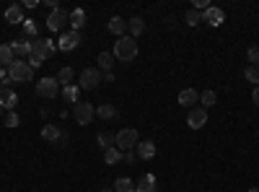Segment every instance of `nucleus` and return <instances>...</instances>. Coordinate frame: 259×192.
Masks as SVG:
<instances>
[{"instance_id":"f257e3e1","label":"nucleus","mask_w":259,"mask_h":192,"mask_svg":"<svg viewBox=\"0 0 259 192\" xmlns=\"http://www.w3.org/2000/svg\"><path fill=\"white\" fill-rule=\"evenodd\" d=\"M114 57L122 63H132L135 57H138V42L132 37H119L114 42Z\"/></svg>"},{"instance_id":"f03ea898","label":"nucleus","mask_w":259,"mask_h":192,"mask_svg":"<svg viewBox=\"0 0 259 192\" xmlns=\"http://www.w3.org/2000/svg\"><path fill=\"white\" fill-rule=\"evenodd\" d=\"M8 78L16 81V83H29V81L34 78V68L29 65L26 60H13L8 65Z\"/></svg>"},{"instance_id":"7ed1b4c3","label":"nucleus","mask_w":259,"mask_h":192,"mask_svg":"<svg viewBox=\"0 0 259 192\" xmlns=\"http://www.w3.org/2000/svg\"><path fill=\"white\" fill-rule=\"evenodd\" d=\"M138 143H140V135H138V130H132V127H125V130H119L114 135V145L122 153L135 151V148H138Z\"/></svg>"},{"instance_id":"20e7f679","label":"nucleus","mask_w":259,"mask_h":192,"mask_svg":"<svg viewBox=\"0 0 259 192\" xmlns=\"http://www.w3.org/2000/svg\"><path fill=\"white\" fill-rule=\"evenodd\" d=\"M73 117L78 125H91L96 117V109H94V104H88V101H78V104L73 107Z\"/></svg>"},{"instance_id":"39448f33","label":"nucleus","mask_w":259,"mask_h":192,"mask_svg":"<svg viewBox=\"0 0 259 192\" xmlns=\"http://www.w3.org/2000/svg\"><path fill=\"white\" fill-rule=\"evenodd\" d=\"M68 19H70V13H68L65 8H55L50 16H47V29H50V32H63L65 24H68Z\"/></svg>"},{"instance_id":"423d86ee","label":"nucleus","mask_w":259,"mask_h":192,"mask_svg":"<svg viewBox=\"0 0 259 192\" xmlns=\"http://www.w3.org/2000/svg\"><path fill=\"white\" fill-rule=\"evenodd\" d=\"M37 94L44 96V99H55V96L60 94L57 78H39V81H37Z\"/></svg>"},{"instance_id":"0eeeda50","label":"nucleus","mask_w":259,"mask_h":192,"mask_svg":"<svg viewBox=\"0 0 259 192\" xmlns=\"http://www.w3.org/2000/svg\"><path fill=\"white\" fill-rule=\"evenodd\" d=\"M101 73H99V68H86L83 73H81V88H86V91H94V88H99V83H101Z\"/></svg>"},{"instance_id":"6e6552de","label":"nucleus","mask_w":259,"mask_h":192,"mask_svg":"<svg viewBox=\"0 0 259 192\" xmlns=\"http://www.w3.org/2000/svg\"><path fill=\"white\" fill-rule=\"evenodd\" d=\"M81 44V32H63V37L57 39V50L60 52H70V50H75Z\"/></svg>"},{"instance_id":"1a4fd4ad","label":"nucleus","mask_w":259,"mask_h":192,"mask_svg":"<svg viewBox=\"0 0 259 192\" xmlns=\"http://www.w3.org/2000/svg\"><path fill=\"white\" fill-rule=\"evenodd\" d=\"M52 52H55V44L50 39H34L32 42V55L39 57V60H47Z\"/></svg>"},{"instance_id":"9d476101","label":"nucleus","mask_w":259,"mask_h":192,"mask_svg":"<svg viewBox=\"0 0 259 192\" xmlns=\"http://www.w3.org/2000/svg\"><path fill=\"white\" fill-rule=\"evenodd\" d=\"M205 122H207V109L192 107L189 114H187V125H189L192 130H200V127H205Z\"/></svg>"},{"instance_id":"9b49d317","label":"nucleus","mask_w":259,"mask_h":192,"mask_svg":"<svg viewBox=\"0 0 259 192\" xmlns=\"http://www.w3.org/2000/svg\"><path fill=\"white\" fill-rule=\"evenodd\" d=\"M202 21L210 24V26H220V24L225 21V13H223L218 6H210V8L202 11Z\"/></svg>"},{"instance_id":"f8f14e48","label":"nucleus","mask_w":259,"mask_h":192,"mask_svg":"<svg viewBox=\"0 0 259 192\" xmlns=\"http://www.w3.org/2000/svg\"><path fill=\"white\" fill-rule=\"evenodd\" d=\"M135 153H138V158H143V161H150L156 156V143L153 140H143V143H138Z\"/></svg>"},{"instance_id":"ddd939ff","label":"nucleus","mask_w":259,"mask_h":192,"mask_svg":"<svg viewBox=\"0 0 259 192\" xmlns=\"http://www.w3.org/2000/svg\"><path fill=\"white\" fill-rule=\"evenodd\" d=\"M135 192H156V176L153 174H143L135 182Z\"/></svg>"},{"instance_id":"4468645a","label":"nucleus","mask_w":259,"mask_h":192,"mask_svg":"<svg viewBox=\"0 0 259 192\" xmlns=\"http://www.w3.org/2000/svg\"><path fill=\"white\" fill-rule=\"evenodd\" d=\"M70 29L73 32H81V29L86 26V11L83 8H75V11H70Z\"/></svg>"},{"instance_id":"2eb2a0df","label":"nucleus","mask_w":259,"mask_h":192,"mask_svg":"<svg viewBox=\"0 0 259 192\" xmlns=\"http://www.w3.org/2000/svg\"><path fill=\"white\" fill-rule=\"evenodd\" d=\"M16 101H19V96L13 94L11 88H0V107H3V109L13 112V107H16Z\"/></svg>"},{"instance_id":"dca6fc26","label":"nucleus","mask_w":259,"mask_h":192,"mask_svg":"<svg viewBox=\"0 0 259 192\" xmlns=\"http://www.w3.org/2000/svg\"><path fill=\"white\" fill-rule=\"evenodd\" d=\"M197 101H200V94H197L194 88H184V91H179V104L181 107L192 109V104H197Z\"/></svg>"},{"instance_id":"f3484780","label":"nucleus","mask_w":259,"mask_h":192,"mask_svg":"<svg viewBox=\"0 0 259 192\" xmlns=\"http://www.w3.org/2000/svg\"><path fill=\"white\" fill-rule=\"evenodd\" d=\"M11 50L16 57H29L32 55V42H26V39H16V42H11Z\"/></svg>"},{"instance_id":"a211bd4d","label":"nucleus","mask_w":259,"mask_h":192,"mask_svg":"<svg viewBox=\"0 0 259 192\" xmlns=\"http://www.w3.org/2000/svg\"><path fill=\"white\" fill-rule=\"evenodd\" d=\"M6 24H24V11L19 3L6 8Z\"/></svg>"},{"instance_id":"6ab92c4d","label":"nucleus","mask_w":259,"mask_h":192,"mask_svg":"<svg viewBox=\"0 0 259 192\" xmlns=\"http://www.w3.org/2000/svg\"><path fill=\"white\" fill-rule=\"evenodd\" d=\"M109 32L117 34V37H125V32H127V21L122 19V16H112V19H109Z\"/></svg>"},{"instance_id":"aec40b11","label":"nucleus","mask_w":259,"mask_h":192,"mask_svg":"<svg viewBox=\"0 0 259 192\" xmlns=\"http://www.w3.org/2000/svg\"><path fill=\"white\" fill-rule=\"evenodd\" d=\"M127 29H130V37H132V39H138V37L145 32V21H143L140 16H135V19H130V21H127Z\"/></svg>"},{"instance_id":"412c9836","label":"nucleus","mask_w":259,"mask_h":192,"mask_svg":"<svg viewBox=\"0 0 259 192\" xmlns=\"http://www.w3.org/2000/svg\"><path fill=\"white\" fill-rule=\"evenodd\" d=\"M13 60H16V55H13L11 44H0V65H3V68H8Z\"/></svg>"},{"instance_id":"4be33fe9","label":"nucleus","mask_w":259,"mask_h":192,"mask_svg":"<svg viewBox=\"0 0 259 192\" xmlns=\"http://www.w3.org/2000/svg\"><path fill=\"white\" fill-rule=\"evenodd\" d=\"M114 192H135V182L130 179V176H119V179L114 182Z\"/></svg>"},{"instance_id":"5701e85b","label":"nucleus","mask_w":259,"mask_h":192,"mask_svg":"<svg viewBox=\"0 0 259 192\" xmlns=\"http://www.w3.org/2000/svg\"><path fill=\"white\" fill-rule=\"evenodd\" d=\"M112 65H114V52H101L99 55V68L104 73H112Z\"/></svg>"},{"instance_id":"b1692460","label":"nucleus","mask_w":259,"mask_h":192,"mask_svg":"<svg viewBox=\"0 0 259 192\" xmlns=\"http://www.w3.org/2000/svg\"><path fill=\"white\" fill-rule=\"evenodd\" d=\"M60 132H63V130L55 127V125H44V127H42V138H44V140H50V143H57Z\"/></svg>"},{"instance_id":"393cba45","label":"nucleus","mask_w":259,"mask_h":192,"mask_svg":"<svg viewBox=\"0 0 259 192\" xmlns=\"http://www.w3.org/2000/svg\"><path fill=\"white\" fill-rule=\"evenodd\" d=\"M96 114L101 117V120H114V117H117L119 112H117V107H114V104H101V107L96 109Z\"/></svg>"},{"instance_id":"a878e982","label":"nucleus","mask_w":259,"mask_h":192,"mask_svg":"<svg viewBox=\"0 0 259 192\" xmlns=\"http://www.w3.org/2000/svg\"><path fill=\"white\" fill-rule=\"evenodd\" d=\"M96 140H99V145H101V148L104 151H109V148H114V135H109V132H99V135H96Z\"/></svg>"},{"instance_id":"bb28decb","label":"nucleus","mask_w":259,"mask_h":192,"mask_svg":"<svg viewBox=\"0 0 259 192\" xmlns=\"http://www.w3.org/2000/svg\"><path fill=\"white\" fill-rule=\"evenodd\" d=\"M104 161H106V164H119V161H122V151L117 148V145H114V148H109V151H104Z\"/></svg>"},{"instance_id":"cd10ccee","label":"nucleus","mask_w":259,"mask_h":192,"mask_svg":"<svg viewBox=\"0 0 259 192\" xmlns=\"http://www.w3.org/2000/svg\"><path fill=\"white\" fill-rule=\"evenodd\" d=\"M218 101V96H215V91H202L200 94V104H202V109H207V107H212Z\"/></svg>"},{"instance_id":"c85d7f7f","label":"nucleus","mask_w":259,"mask_h":192,"mask_svg":"<svg viewBox=\"0 0 259 192\" xmlns=\"http://www.w3.org/2000/svg\"><path fill=\"white\" fill-rule=\"evenodd\" d=\"M78 94H81V88H75V86H65V91H63L65 101H73V104H78Z\"/></svg>"},{"instance_id":"c756f323","label":"nucleus","mask_w":259,"mask_h":192,"mask_svg":"<svg viewBox=\"0 0 259 192\" xmlns=\"http://www.w3.org/2000/svg\"><path fill=\"white\" fill-rule=\"evenodd\" d=\"M243 78H246L249 83H256V86H259V68H254V65H249L246 70H243Z\"/></svg>"},{"instance_id":"7c9ffc66","label":"nucleus","mask_w":259,"mask_h":192,"mask_svg":"<svg viewBox=\"0 0 259 192\" xmlns=\"http://www.w3.org/2000/svg\"><path fill=\"white\" fill-rule=\"evenodd\" d=\"M55 78H57V83H65V86H68V83L73 81V70H70V68H60V73H57Z\"/></svg>"},{"instance_id":"2f4dec72","label":"nucleus","mask_w":259,"mask_h":192,"mask_svg":"<svg viewBox=\"0 0 259 192\" xmlns=\"http://www.w3.org/2000/svg\"><path fill=\"white\" fill-rule=\"evenodd\" d=\"M200 21H202V13L194 11V8H189V11H187V24H189V26H197Z\"/></svg>"},{"instance_id":"473e14b6","label":"nucleus","mask_w":259,"mask_h":192,"mask_svg":"<svg viewBox=\"0 0 259 192\" xmlns=\"http://www.w3.org/2000/svg\"><path fill=\"white\" fill-rule=\"evenodd\" d=\"M246 57H249V63H251L254 68H259V47H249Z\"/></svg>"},{"instance_id":"72a5a7b5","label":"nucleus","mask_w":259,"mask_h":192,"mask_svg":"<svg viewBox=\"0 0 259 192\" xmlns=\"http://www.w3.org/2000/svg\"><path fill=\"white\" fill-rule=\"evenodd\" d=\"M19 122H21V120H19L16 112H8V114H6V127H19Z\"/></svg>"},{"instance_id":"f704fd0d","label":"nucleus","mask_w":259,"mask_h":192,"mask_svg":"<svg viewBox=\"0 0 259 192\" xmlns=\"http://www.w3.org/2000/svg\"><path fill=\"white\" fill-rule=\"evenodd\" d=\"M24 26H26V34H32V37H37V34H39V29H37V24H34V21H24Z\"/></svg>"},{"instance_id":"c9c22d12","label":"nucleus","mask_w":259,"mask_h":192,"mask_svg":"<svg viewBox=\"0 0 259 192\" xmlns=\"http://www.w3.org/2000/svg\"><path fill=\"white\" fill-rule=\"evenodd\" d=\"M135 158H138V153H135V151H125V153H122V161H125V164H132Z\"/></svg>"},{"instance_id":"e433bc0d","label":"nucleus","mask_w":259,"mask_h":192,"mask_svg":"<svg viewBox=\"0 0 259 192\" xmlns=\"http://www.w3.org/2000/svg\"><path fill=\"white\" fill-rule=\"evenodd\" d=\"M68 140H70V138H68V132H60V138H57V143H55V145H57V148H65Z\"/></svg>"},{"instance_id":"4c0bfd02","label":"nucleus","mask_w":259,"mask_h":192,"mask_svg":"<svg viewBox=\"0 0 259 192\" xmlns=\"http://www.w3.org/2000/svg\"><path fill=\"white\" fill-rule=\"evenodd\" d=\"M26 63L32 65V68H39V65H42L44 60H39V57H34V55H29V60H26Z\"/></svg>"},{"instance_id":"58836bf2","label":"nucleus","mask_w":259,"mask_h":192,"mask_svg":"<svg viewBox=\"0 0 259 192\" xmlns=\"http://www.w3.org/2000/svg\"><path fill=\"white\" fill-rule=\"evenodd\" d=\"M197 8L205 11V8H210V3H207V0H194V11H197Z\"/></svg>"},{"instance_id":"ea45409f","label":"nucleus","mask_w":259,"mask_h":192,"mask_svg":"<svg viewBox=\"0 0 259 192\" xmlns=\"http://www.w3.org/2000/svg\"><path fill=\"white\" fill-rule=\"evenodd\" d=\"M3 81H8V68L0 65V83H3Z\"/></svg>"},{"instance_id":"a19ab883","label":"nucleus","mask_w":259,"mask_h":192,"mask_svg":"<svg viewBox=\"0 0 259 192\" xmlns=\"http://www.w3.org/2000/svg\"><path fill=\"white\" fill-rule=\"evenodd\" d=\"M251 99H254V104L259 107V86H254V91H251Z\"/></svg>"},{"instance_id":"79ce46f5","label":"nucleus","mask_w":259,"mask_h":192,"mask_svg":"<svg viewBox=\"0 0 259 192\" xmlns=\"http://www.w3.org/2000/svg\"><path fill=\"white\" fill-rule=\"evenodd\" d=\"M249 192H259V187H251V189H249Z\"/></svg>"},{"instance_id":"37998d69","label":"nucleus","mask_w":259,"mask_h":192,"mask_svg":"<svg viewBox=\"0 0 259 192\" xmlns=\"http://www.w3.org/2000/svg\"><path fill=\"white\" fill-rule=\"evenodd\" d=\"M0 120H3V107H0Z\"/></svg>"},{"instance_id":"c03bdc74","label":"nucleus","mask_w":259,"mask_h":192,"mask_svg":"<svg viewBox=\"0 0 259 192\" xmlns=\"http://www.w3.org/2000/svg\"><path fill=\"white\" fill-rule=\"evenodd\" d=\"M101 192H114V189H101Z\"/></svg>"}]
</instances>
